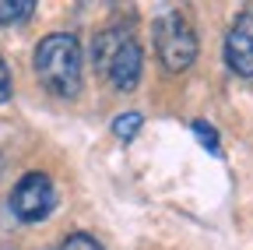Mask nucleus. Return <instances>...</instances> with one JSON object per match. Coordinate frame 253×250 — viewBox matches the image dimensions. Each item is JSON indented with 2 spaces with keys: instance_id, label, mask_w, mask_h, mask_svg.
<instances>
[{
  "instance_id": "obj_1",
  "label": "nucleus",
  "mask_w": 253,
  "mask_h": 250,
  "mask_svg": "<svg viewBox=\"0 0 253 250\" xmlns=\"http://www.w3.org/2000/svg\"><path fill=\"white\" fill-rule=\"evenodd\" d=\"M91 60H95V71L120 92H134L141 81V71H144V50L130 28L99 32L91 43Z\"/></svg>"
},
{
  "instance_id": "obj_2",
  "label": "nucleus",
  "mask_w": 253,
  "mask_h": 250,
  "mask_svg": "<svg viewBox=\"0 0 253 250\" xmlns=\"http://www.w3.org/2000/svg\"><path fill=\"white\" fill-rule=\"evenodd\" d=\"M36 74L53 96L74 99L81 92V43L71 32H53L36 46Z\"/></svg>"
},
{
  "instance_id": "obj_3",
  "label": "nucleus",
  "mask_w": 253,
  "mask_h": 250,
  "mask_svg": "<svg viewBox=\"0 0 253 250\" xmlns=\"http://www.w3.org/2000/svg\"><path fill=\"white\" fill-rule=\"evenodd\" d=\"M155 50H158L162 67L172 71V74L186 71L197 60V36L179 11H169L155 21Z\"/></svg>"
},
{
  "instance_id": "obj_4",
  "label": "nucleus",
  "mask_w": 253,
  "mask_h": 250,
  "mask_svg": "<svg viewBox=\"0 0 253 250\" xmlns=\"http://www.w3.org/2000/svg\"><path fill=\"white\" fill-rule=\"evenodd\" d=\"M11 211L18 222H42V218L53 211L56 204V191H53V180L46 173H25L14 191H11Z\"/></svg>"
},
{
  "instance_id": "obj_5",
  "label": "nucleus",
  "mask_w": 253,
  "mask_h": 250,
  "mask_svg": "<svg viewBox=\"0 0 253 250\" xmlns=\"http://www.w3.org/2000/svg\"><path fill=\"white\" fill-rule=\"evenodd\" d=\"M225 64L239 78H253V11L239 14L225 36Z\"/></svg>"
},
{
  "instance_id": "obj_6",
  "label": "nucleus",
  "mask_w": 253,
  "mask_h": 250,
  "mask_svg": "<svg viewBox=\"0 0 253 250\" xmlns=\"http://www.w3.org/2000/svg\"><path fill=\"white\" fill-rule=\"evenodd\" d=\"M36 0H0V25H21L32 18Z\"/></svg>"
},
{
  "instance_id": "obj_7",
  "label": "nucleus",
  "mask_w": 253,
  "mask_h": 250,
  "mask_svg": "<svg viewBox=\"0 0 253 250\" xmlns=\"http://www.w3.org/2000/svg\"><path fill=\"white\" fill-rule=\"evenodd\" d=\"M141 123H144V116H141V113H134V109H130V113H120V116L113 120V134L126 145V141H134V138H137Z\"/></svg>"
},
{
  "instance_id": "obj_8",
  "label": "nucleus",
  "mask_w": 253,
  "mask_h": 250,
  "mask_svg": "<svg viewBox=\"0 0 253 250\" xmlns=\"http://www.w3.org/2000/svg\"><path fill=\"white\" fill-rule=\"evenodd\" d=\"M60 250H106L95 236H88V233H71L67 240L60 243Z\"/></svg>"
},
{
  "instance_id": "obj_9",
  "label": "nucleus",
  "mask_w": 253,
  "mask_h": 250,
  "mask_svg": "<svg viewBox=\"0 0 253 250\" xmlns=\"http://www.w3.org/2000/svg\"><path fill=\"white\" fill-rule=\"evenodd\" d=\"M194 134H197V141H201L208 151H218V131L211 127V123L197 120V123H194Z\"/></svg>"
},
{
  "instance_id": "obj_10",
  "label": "nucleus",
  "mask_w": 253,
  "mask_h": 250,
  "mask_svg": "<svg viewBox=\"0 0 253 250\" xmlns=\"http://www.w3.org/2000/svg\"><path fill=\"white\" fill-rule=\"evenodd\" d=\"M11 99V71H7V60L0 56V102Z\"/></svg>"
}]
</instances>
